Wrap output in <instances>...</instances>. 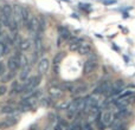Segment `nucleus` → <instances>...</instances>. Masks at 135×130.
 Here are the masks:
<instances>
[{"instance_id":"obj_1","label":"nucleus","mask_w":135,"mask_h":130,"mask_svg":"<svg viewBox=\"0 0 135 130\" xmlns=\"http://www.w3.org/2000/svg\"><path fill=\"white\" fill-rule=\"evenodd\" d=\"M85 108V98H76V99L71 101L68 108V115L70 117H74L75 115L79 114V112L84 111Z\"/></svg>"},{"instance_id":"obj_2","label":"nucleus","mask_w":135,"mask_h":130,"mask_svg":"<svg viewBox=\"0 0 135 130\" xmlns=\"http://www.w3.org/2000/svg\"><path fill=\"white\" fill-rule=\"evenodd\" d=\"M114 114L110 110H103L97 115V123L100 124L101 128H107V127L112 126L114 122Z\"/></svg>"},{"instance_id":"obj_3","label":"nucleus","mask_w":135,"mask_h":130,"mask_svg":"<svg viewBox=\"0 0 135 130\" xmlns=\"http://www.w3.org/2000/svg\"><path fill=\"white\" fill-rule=\"evenodd\" d=\"M12 8H13V24L11 28L16 31L23 25V7L19 5H14L12 6Z\"/></svg>"},{"instance_id":"obj_4","label":"nucleus","mask_w":135,"mask_h":130,"mask_svg":"<svg viewBox=\"0 0 135 130\" xmlns=\"http://www.w3.org/2000/svg\"><path fill=\"white\" fill-rule=\"evenodd\" d=\"M94 93H95V95H104V96L113 95V84L108 81L101 82L95 88Z\"/></svg>"},{"instance_id":"obj_5","label":"nucleus","mask_w":135,"mask_h":130,"mask_svg":"<svg viewBox=\"0 0 135 130\" xmlns=\"http://www.w3.org/2000/svg\"><path fill=\"white\" fill-rule=\"evenodd\" d=\"M39 83H40V76H33L31 78H28L27 82L23 85V92L26 93L33 92V90L39 85Z\"/></svg>"},{"instance_id":"obj_6","label":"nucleus","mask_w":135,"mask_h":130,"mask_svg":"<svg viewBox=\"0 0 135 130\" xmlns=\"http://www.w3.org/2000/svg\"><path fill=\"white\" fill-rule=\"evenodd\" d=\"M26 28H27L32 34H38V32H39V20H38L36 17H31L30 21H28V25Z\"/></svg>"},{"instance_id":"obj_7","label":"nucleus","mask_w":135,"mask_h":130,"mask_svg":"<svg viewBox=\"0 0 135 130\" xmlns=\"http://www.w3.org/2000/svg\"><path fill=\"white\" fill-rule=\"evenodd\" d=\"M96 66H97V62H96V59H94V58L88 59V61H86L85 63H84L83 72H84L85 74L91 73V72H93L94 70L96 69Z\"/></svg>"},{"instance_id":"obj_8","label":"nucleus","mask_w":135,"mask_h":130,"mask_svg":"<svg viewBox=\"0 0 135 130\" xmlns=\"http://www.w3.org/2000/svg\"><path fill=\"white\" fill-rule=\"evenodd\" d=\"M1 9H2V12H4L5 17H6L7 21H8L9 27H11L12 24H13V8H12L11 5H4Z\"/></svg>"},{"instance_id":"obj_9","label":"nucleus","mask_w":135,"mask_h":130,"mask_svg":"<svg viewBox=\"0 0 135 130\" xmlns=\"http://www.w3.org/2000/svg\"><path fill=\"white\" fill-rule=\"evenodd\" d=\"M7 67L9 71H17L20 67V62H19L18 56H13L11 58H8L7 61Z\"/></svg>"},{"instance_id":"obj_10","label":"nucleus","mask_w":135,"mask_h":130,"mask_svg":"<svg viewBox=\"0 0 135 130\" xmlns=\"http://www.w3.org/2000/svg\"><path fill=\"white\" fill-rule=\"evenodd\" d=\"M18 123V117H7L6 119L0 123V129H6V128H9V127H13Z\"/></svg>"},{"instance_id":"obj_11","label":"nucleus","mask_w":135,"mask_h":130,"mask_svg":"<svg viewBox=\"0 0 135 130\" xmlns=\"http://www.w3.org/2000/svg\"><path fill=\"white\" fill-rule=\"evenodd\" d=\"M49 93L54 99H58V98H62L64 95V91L62 90L59 86H52V88L49 89Z\"/></svg>"},{"instance_id":"obj_12","label":"nucleus","mask_w":135,"mask_h":130,"mask_svg":"<svg viewBox=\"0 0 135 130\" xmlns=\"http://www.w3.org/2000/svg\"><path fill=\"white\" fill-rule=\"evenodd\" d=\"M50 67V62L47 58H43L40 59L39 64H38V72H39V74H44L47 72V70H49Z\"/></svg>"},{"instance_id":"obj_13","label":"nucleus","mask_w":135,"mask_h":130,"mask_svg":"<svg viewBox=\"0 0 135 130\" xmlns=\"http://www.w3.org/2000/svg\"><path fill=\"white\" fill-rule=\"evenodd\" d=\"M90 51H91L90 45H89L88 43H84V42L81 43V45H79L78 50H77V52H78L79 54H88Z\"/></svg>"},{"instance_id":"obj_14","label":"nucleus","mask_w":135,"mask_h":130,"mask_svg":"<svg viewBox=\"0 0 135 130\" xmlns=\"http://www.w3.org/2000/svg\"><path fill=\"white\" fill-rule=\"evenodd\" d=\"M122 90H123V82L122 81H116L113 84V95L117 96Z\"/></svg>"},{"instance_id":"obj_15","label":"nucleus","mask_w":135,"mask_h":130,"mask_svg":"<svg viewBox=\"0 0 135 130\" xmlns=\"http://www.w3.org/2000/svg\"><path fill=\"white\" fill-rule=\"evenodd\" d=\"M135 93V91L133 89H123L121 92L117 95V98H128V97H133Z\"/></svg>"},{"instance_id":"obj_16","label":"nucleus","mask_w":135,"mask_h":130,"mask_svg":"<svg viewBox=\"0 0 135 130\" xmlns=\"http://www.w3.org/2000/svg\"><path fill=\"white\" fill-rule=\"evenodd\" d=\"M58 33H59V36H61L63 39H69L70 36H71L70 31L68 30L65 26H59L58 27Z\"/></svg>"},{"instance_id":"obj_17","label":"nucleus","mask_w":135,"mask_h":130,"mask_svg":"<svg viewBox=\"0 0 135 130\" xmlns=\"http://www.w3.org/2000/svg\"><path fill=\"white\" fill-rule=\"evenodd\" d=\"M28 73H30V66L26 65L21 69V72H20V81H27V77H28Z\"/></svg>"},{"instance_id":"obj_18","label":"nucleus","mask_w":135,"mask_h":130,"mask_svg":"<svg viewBox=\"0 0 135 130\" xmlns=\"http://www.w3.org/2000/svg\"><path fill=\"white\" fill-rule=\"evenodd\" d=\"M30 19H31V17H28V11L25 7H23V25H25V27H27Z\"/></svg>"},{"instance_id":"obj_19","label":"nucleus","mask_w":135,"mask_h":130,"mask_svg":"<svg viewBox=\"0 0 135 130\" xmlns=\"http://www.w3.org/2000/svg\"><path fill=\"white\" fill-rule=\"evenodd\" d=\"M85 90H86L85 85H74L72 86L71 92L72 93H81V92H84Z\"/></svg>"},{"instance_id":"obj_20","label":"nucleus","mask_w":135,"mask_h":130,"mask_svg":"<svg viewBox=\"0 0 135 130\" xmlns=\"http://www.w3.org/2000/svg\"><path fill=\"white\" fill-rule=\"evenodd\" d=\"M31 46V42L30 40H21L20 44H19V47H20L21 51H27Z\"/></svg>"},{"instance_id":"obj_21","label":"nucleus","mask_w":135,"mask_h":130,"mask_svg":"<svg viewBox=\"0 0 135 130\" xmlns=\"http://www.w3.org/2000/svg\"><path fill=\"white\" fill-rule=\"evenodd\" d=\"M18 58H19V62H20V66L24 67L26 65H28V61H27V57L25 54H18Z\"/></svg>"},{"instance_id":"obj_22","label":"nucleus","mask_w":135,"mask_h":130,"mask_svg":"<svg viewBox=\"0 0 135 130\" xmlns=\"http://www.w3.org/2000/svg\"><path fill=\"white\" fill-rule=\"evenodd\" d=\"M64 58V53L63 52H58V53L55 56V58H54V63H55V65L56 64H59L61 63V61Z\"/></svg>"},{"instance_id":"obj_23","label":"nucleus","mask_w":135,"mask_h":130,"mask_svg":"<svg viewBox=\"0 0 135 130\" xmlns=\"http://www.w3.org/2000/svg\"><path fill=\"white\" fill-rule=\"evenodd\" d=\"M14 74H16V72H14V71H11L9 73H7L6 76L2 77V82H8V81H11V79L14 77Z\"/></svg>"},{"instance_id":"obj_24","label":"nucleus","mask_w":135,"mask_h":130,"mask_svg":"<svg viewBox=\"0 0 135 130\" xmlns=\"http://www.w3.org/2000/svg\"><path fill=\"white\" fill-rule=\"evenodd\" d=\"M14 111V108L12 105H6L1 109V112H6V114H12Z\"/></svg>"},{"instance_id":"obj_25","label":"nucleus","mask_w":135,"mask_h":130,"mask_svg":"<svg viewBox=\"0 0 135 130\" xmlns=\"http://www.w3.org/2000/svg\"><path fill=\"white\" fill-rule=\"evenodd\" d=\"M64 129H65V123L63 121H59L58 123H56V126L54 128V130H64Z\"/></svg>"},{"instance_id":"obj_26","label":"nucleus","mask_w":135,"mask_h":130,"mask_svg":"<svg viewBox=\"0 0 135 130\" xmlns=\"http://www.w3.org/2000/svg\"><path fill=\"white\" fill-rule=\"evenodd\" d=\"M69 104H70V102H63V103H61V104L57 105V108H58L59 110H68Z\"/></svg>"},{"instance_id":"obj_27","label":"nucleus","mask_w":135,"mask_h":130,"mask_svg":"<svg viewBox=\"0 0 135 130\" xmlns=\"http://www.w3.org/2000/svg\"><path fill=\"white\" fill-rule=\"evenodd\" d=\"M5 51H6V45L4 43H0V57L5 53Z\"/></svg>"},{"instance_id":"obj_28","label":"nucleus","mask_w":135,"mask_h":130,"mask_svg":"<svg viewBox=\"0 0 135 130\" xmlns=\"http://www.w3.org/2000/svg\"><path fill=\"white\" fill-rule=\"evenodd\" d=\"M4 73H5V64L2 62H0V76H2Z\"/></svg>"},{"instance_id":"obj_29","label":"nucleus","mask_w":135,"mask_h":130,"mask_svg":"<svg viewBox=\"0 0 135 130\" xmlns=\"http://www.w3.org/2000/svg\"><path fill=\"white\" fill-rule=\"evenodd\" d=\"M6 91H7L6 86H0V96L5 95V93H6Z\"/></svg>"},{"instance_id":"obj_30","label":"nucleus","mask_w":135,"mask_h":130,"mask_svg":"<svg viewBox=\"0 0 135 130\" xmlns=\"http://www.w3.org/2000/svg\"><path fill=\"white\" fill-rule=\"evenodd\" d=\"M104 5H112V4H115V0H104L103 1Z\"/></svg>"},{"instance_id":"obj_31","label":"nucleus","mask_w":135,"mask_h":130,"mask_svg":"<svg viewBox=\"0 0 135 130\" xmlns=\"http://www.w3.org/2000/svg\"><path fill=\"white\" fill-rule=\"evenodd\" d=\"M83 130H94V129H93V127H91V126H90V124H89V123H86V124H85V126H84V128H83Z\"/></svg>"},{"instance_id":"obj_32","label":"nucleus","mask_w":135,"mask_h":130,"mask_svg":"<svg viewBox=\"0 0 135 130\" xmlns=\"http://www.w3.org/2000/svg\"><path fill=\"white\" fill-rule=\"evenodd\" d=\"M70 130H82V128L78 126V124H76V126H74V127H72V128L70 129Z\"/></svg>"},{"instance_id":"obj_33","label":"nucleus","mask_w":135,"mask_h":130,"mask_svg":"<svg viewBox=\"0 0 135 130\" xmlns=\"http://www.w3.org/2000/svg\"><path fill=\"white\" fill-rule=\"evenodd\" d=\"M30 130H38V127H37V126H32V127L30 128Z\"/></svg>"},{"instance_id":"obj_34","label":"nucleus","mask_w":135,"mask_h":130,"mask_svg":"<svg viewBox=\"0 0 135 130\" xmlns=\"http://www.w3.org/2000/svg\"><path fill=\"white\" fill-rule=\"evenodd\" d=\"M1 26H2V24H1V21H0V30H1Z\"/></svg>"}]
</instances>
